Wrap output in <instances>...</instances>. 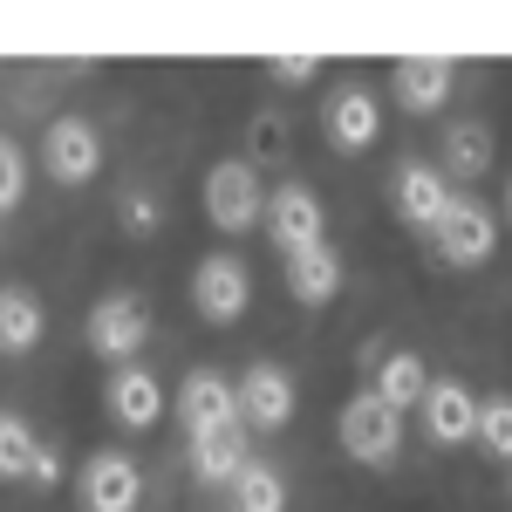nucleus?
Listing matches in <instances>:
<instances>
[{"instance_id": "4be33fe9", "label": "nucleus", "mask_w": 512, "mask_h": 512, "mask_svg": "<svg viewBox=\"0 0 512 512\" xmlns=\"http://www.w3.org/2000/svg\"><path fill=\"white\" fill-rule=\"evenodd\" d=\"M444 158H451V171L478 178V171L492 164V130H485V123H451V130H444Z\"/></svg>"}, {"instance_id": "1a4fd4ad", "label": "nucleus", "mask_w": 512, "mask_h": 512, "mask_svg": "<svg viewBox=\"0 0 512 512\" xmlns=\"http://www.w3.org/2000/svg\"><path fill=\"white\" fill-rule=\"evenodd\" d=\"M233 403L253 431H287V417H294V376L280 362H253L233 383Z\"/></svg>"}, {"instance_id": "4468645a", "label": "nucleus", "mask_w": 512, "mask_h": 512, "mask_svg": "<svg viewBox=\"0 0 512 512\" xmlns=\"http://www.w3.org/2000/svg\"><path fill=\"white\" fill-rule=\"evenodd\" d=\"M178 417L198 431H226V424H239V403H233V383L226 376H212V369H192L185 383H178Z\"/></svg>"}, {"instance_id": "20e7f679", "label": "nucleus", "mask_w": 512, "mask_h": 512, "mask_svg": "<svg viewBox=\"0 0 512 512\" xmlns=\"http://www.w3.org/2000/svg\"><path fill=\"white\" fill-rule=\"evenodd\" d=\"M335 437H342V451H349L355 465H390L396 451H403V417H396L390 403H376V396L362 390V396L342 403Z\"/></svg>"}, {"instance_id": "bb28decb", "label": "nucleus", "mask_w": 512, "mask_h": 512, "mask_svg": "<svg viewBox=\"0 0 512 512\" xmlns=\"http://www.w3.org/2000/svg\"><path fill=\"white\" fill-rule=\"evenodd\" d=\"M55 472H62V465H55V451L41 444V451H35V472H28V478H35V485H55Z\"/></svg>"}, {"instance_id": "39448f33", "label": "nucleus", "mask_w": 512, "mask_h": 512, "mask_svg": "<svg viewBox=\"0 0 512 512\" xmlns=\"http://www.w3.org/2000/svg\"><path fill=\"white\" fill-rule=\"evenodd\" d=\"M192 308L212 328H233L246 308H253V274H246V260L239 253H205L192 274Z\"/></svg>"}, {"instance_id": "2eb2a0df", "label": "nucleus", "mask_w": 512, "mask_h": 512, "mask_svg": "<svg viewBox=\"0 0 512 512\" xmlns=\"http://www.w3.org/2000/svg\"><path fill=\"white\" fill-rule=\"evenodd\" d=\"M287 294L301 301V308H328L335 294H342V253L321 239L308 253H287Z\"/></svg>"}, {"instance_id": "7ed1b4c3", "label": "nucleus", "mask_w": 512, "mask_h": 512, "mask_svg": "<svg viewBox=\"0 0 512 512\" xmlns=\"http://www.w3.org/2000/svg\"><path fill=\"white\" fill-rule=\"evenodd\" d=\"M144 506V472L130 451H89L76 472V512H137Z\"/></svg>"}, {"instance_id": "9d476101", "label": "nucleus", "mask_w": 512, "mask_h": 512, "mask_svg": "<svg viewBox=\"0 0 512 512\" xmlns=\"http://www.w3.org/2000/svg\"><path fill=\"white\" fill-rule=\"evenodd\" d=\"M321 130H328L335 151H369V144L383 137V103H376L362 82H342V89L328 96V110H321Z\"/></svg>"}, {"instance_id": "b1692460", "label": "nucleus", "mask_w": 512, "mask_h": 512, "mask_svg": "<svg viewBox=\"0 0 512 512\" xmlns=\"http://www.w3.org/2000/svg\"><path fill=\"white\" fill-rule=\"evenodd\" d=\"M21 192H28V158H21V144L0 130V212H14Z\"/></svg>"}, {"instance_id": "5701e85b", "label": "nucleus", "mask_w": 512, "mask_h": 512, "mask_svg": "<svg viewBox=\"0 0 512 512\" xmlns=\"http://www.w3.org/2000/svg\"><path fill=\"white\" fill-rule=\"evenodd\" d=\"M472 437L499 458V465H506V458H512V396H485V403H478Z\"/></svg>"}, {"instance_id": "9b49d317", "label": "nucleus", "mask_w": 512, "mask_h": 512, "mask_svg": "<svg viewBox=\"0 0 512 512\" xmlns=\"http://www.w3.org/2000/svg\"><path fill=\"white\" fill-rule=\"evenodd\" d=\"M396 82V103L410 110V117H437L444 103H451V82H458V69L444 62V55H403L390 69Z\"/></svg>"}, {"instance_id": "393cba45", "label": "nucleus", "mask_w": 512, "mask_h": 512, "mask_svg": "<svg viewBox=\"0 0 512 512\" xmlns=\"http://www.w3.org/2000/svg\"><path fill=\"white\" fill-rule=\"evenodd\" d=\"M267 76H274V82H315L321 76V55H274Z\"/></svg>"}, {"instance_id": "f8f14e48", "label": "nucleus", "mask_w": 512, "mask_h": 512, "mask_svg": "<svg viewBox=\"0 0 512 512\" xmlns=\"http://www.w3.org/2000/svg\"><path fill=\"white\" fill-rule=\"evenodd\" d=\"M417 410H424V437H431V444H444V451H451V444H472L478 396L465 390V383H451V376H444V383H431Z\"/></svg>"}, {"instance_id": "dca6fc26", "label": "nucleus", "mask_w": 512, "mask_h": 512, "mask_svg": "<svg viewBox=\"0 0 512 512\" xmlns=\"http://www.w3.org/2000/svg\"><path fill=\"white\" fill-rule=\"evenodd\" d=\"M444 205H451V185H444L437 164H403V171H396V212H403V226H417V233L431 239Z\"/></svg>"}, {"instance_id": "423d86ee", "label": "nucleus", "mask_w": 512, "mask_h": 512, "mask_svg": "<svg viewBox=\"0 0 512 512\" xmlns=\"http://www.w3.org/2000/svg\"><path fill=\"white\" fill-rule=\"evenodd\" d=\"M260 205H267V192H260V171L246 158H226L205 171V219L219 233H246L260 219Z\"/></svg>"}, {"instance_id": "0eeeda50", "label": "nucleus", "mask_w": 512, "mask_h": 512, "mask_svg": "<svg viewBox=\"0 0 512 512\" xmlns=\"http://www.w3.org/2000/svg\"><path fill=\"white\" fill-rule=\"evenodd\" d=\"M260 219H267L280 253H308V246L328 239V205H321L315 185H280V192H267Z\"/></svg>"}, {"instance_id": "f257e3e1", "label": "nucleus", "mask_w": 512, "mask_h": 512, "mask_svg": "<svg viewBox=\"0 0 512 512\" xmlns=\"http://www.w3.org/2000/svg\"><path fill=\"white\" fill-rule=\"evenodd\" d=\"M82 335H89V349L103 355V362H137L144 355V342H151V308H144V294H130V287H117V294H103L96 308H89V321H82Z\"/></svg>"}, {"instance_id": "412c9836", "label": "nucleus", "mask_w": 512, "mask_h": 512, "mask_svg": "<svg viewBox=\"0 0 512 512\" xmlns=\"http://www.w3.org/2000/svg\"><path fill=\"white\" fill-rule=\"evenodd\" d=\"M233 506L239 512H287V478L274 465H253L246 458V472L233 478Z\"/></svg>"}, {"instance_id": "6e6552de", "label": "nucleus", "mask_w": 512, "mask_h": 512, "mask_svg": "<svg viewBox=\"0 0 512 512\" xmlns=\"http://www.w3.org/2000/svg\"><path fill=\"white\" fill-rule=\"evenodd\" d=\"M41 171L55 185H89L103 171V137L89 130V117H55L41 130Z\"/></svg>"}, {"instance_id": "f03ea898", "label": "nucleus", "mask_w": 512, "mask_h": 512, "mask_svg": "<svg viewBox=\"0 0 512 512\" xmlns=\"http://www.w3.org/2000/svg\"><path fill=\"white\" fill-rule=\"evenodd\" d=\"M431 246H437V260H451V267H485L492 246H499V219L478 198L451 192V205L437 212V226H431Z\"/></svg>"}, {"instance_id": "aec40b11", "label": "nucleus", "mask_w": 512, "mask_h": 512, "mask_svg": "<svg viewBox=\"0 0 512 512\" xmlns=\"http://www.w3.org/2000/svg\"><path fill=\"white\" fill-rule=\"evenodd\" d=\"M35 451H41L35 424L14 417V410H0V485H21V478L35 472Z\"/></svg>"}, {"instance_id": "a878e982", "label": "nucleus", "mask_w": 512, "mask_h": 512, "mask_svg": "<svg viewBox=\"0 0 512 512\" xmlns=\"http://www.w3.org/2000/svg\"><path fill=\"white\" fill-rule=\"evenodd\" d=\"M123 226H130V233H151V226H158V198L130 192V198H123Z\"/></svg>"}, {"instance_id": "6ab92c4d", "label": "nucleus", "mask_w": 512, "mask_h": 512, "mask_svg": "<svg viewBox=\"0 0 512 512\" xmlns=\"http://www.w3.org/2000/svg\"><path fill=\"white\" fill-rule=\"evenodd\" d=\"M424 390H431V369H424V355L417 349H396V355H383V369H376V403H390L396 417L403 410H417L424 403Z\"/></svg>"}, {"instance_id": "ddd939ff", "label": "nucleus", "mask_w": 512, "mask_h": 512, "mask_svg": "<svg viewBox=\"0 0 512 512\" xmlns=\"http://www.w3.org/2000/svg\"><path fill=\"white\" fill-rule=\"evenodd\" d=\"M103 403H110V417H117L123 431H151V424L164 417V383L151 376V369L123 362L117 376H110V390H103Z\"/></svg>"}, {"instance_id": "f3484780", "label": "nucleus", "mask_w": 512, "mask_h": 512, "mask_svg": "<svg viewBox=\"0 0 512 512\" xmlns=\"http://www.w3.org/2000/svg\"><path fill=\"white\" fill-rule=\"evenodd\" d=\"M239 472H246V431H239V424L192 437V478L198 485H233Z\"/></svg>"}, {"instance_id": "a211bd4d", "label": "nucleus", "mask_w": 512, "mask_h": 512, "mask_svg": "<svg viewBox=\"0 0 512 512\" xmlns=\"http://www.w3.org/2000/svg\"><path fill=\"white\" fill-rule=\"evenodd\" d=\"M48 335L35 287H0V355H35V342Z\"/></svg>"}]
</instances>
